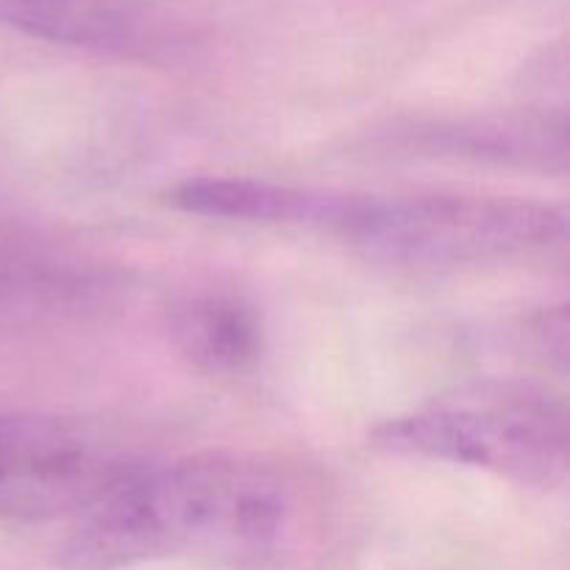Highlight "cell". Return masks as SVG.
<instances>
[{"instance_id": "cell-1", "label": "cell", "mask_w": 570, "mask_h": 570, "mask_svg": "<svg viewBox=\"0 0 570 570\" xmlns=\"http://www.w3.org/2000/svg\"><path fill=\"white\" fill-rule=\"evenodd\" d=\"M295 521V488L243 456H189L120 479L76 515L59 549L67 570H120L189 560L259 568L278 554Z\"/></svg>"}, {"instance_id": "cell-2", "label": "cell", "mask_w": 570, "mask_h": 570, "mask_svg": "<svg viewBox=\"0 0 570 570\" xmlns=\"http://www.w3.org/2000/svg\"><path fill=\"white\" fill-rule=\"evenodd\" d=\"M332 237L390 265H493L566 243V215L493 195L343 193Z\"/></svg>"}, {"instance_id": "cell-3", "label": "cell", "mask_w": 570, "mask_h": 570, "mask_svg": "<svg viewBox=\"0 0 570 570\" xmlns=\"http://www.w3.org/2000/svg\"><path fill=\"white\" fill-rule=\"evenodd\" d=\"M379 449L479 468L521 488H557L568 473L566 404L534 384L479 382L382 423Z\"/></svg>"}, {"instance_id": "cell-4", "label": "cell", "mask_w": 570, "mask_h": 570, "mask_svg": "<svg viewBox=\"0 0 570 570\" xmlns=\"http://www.w3.org/2000/svg\"><path fill=\"white\" fill-rule=\"evenodd\" d=\"M134 468L109 443L59 417L0 415V518H76Z\"/></svg>"}, {"instance_id": "cell-5", "label": "cell", "mask_w": 570, "mask_h": 570, "mask_svg": "<svg viewBox=\"0 0 570 570\" xmlns=\"http://www.w3.org/2000/svg\"><path fill=\"white\" fill-rule=\"evenodd\" d=\"M406 150L440 159L490 161L540 173H566L568 120L562 111L490 115L417 126L401 139Z\"/></svg>"}, {"instance_id": "cell-6", "label": "cell", "mask_w": 570, "mask_h": 570, "mask_svg": "<svg viewBox=\"0 0 570 570\" xmlns=\"http://www.w3.org/2000/svg\"><path fill=\"white\" fill-rule=\"evenodd\" d=\"M173 206L215 220L298 226L328 232L337 193L289 187L262 178H193L173 189Z\"/></svg>"}, {"instance_id": "cell-7", "label": "cell", "mask_w": 570, "mask_h": 570, "mask_svg": "<svg viewBox=\"0 0 570 570\" xmlns=\"http://www.w3.org/2000/svg\"><path fill=\"white\" fill-rule=\"evenodd\" d=\"M167 332L178 354L209 376H237L259 360V315L239 295H187L167 312Z\"/></svg>"}, {"instance_id": "cell-8", "label": "cell", "mask_w": 570, "mask_h": 570, "mask_svg": "<svg viewBox=\"0 0 570 570\" xmlns=\"http://www.w3.org/2000/svg\"><path fill=\"white\" fill-rule=\"evenodd\" d=\"M0 26L89 50H131L148 37L145 0H0Z\"/></svg>"}, {"instance_id": "cell-9", "label": "cell", "mask_w": 570, "mask_h": 570, "mask_svg": "<svg viewBox=\"0 0 570 570\" xmlns=\"http://www.w3.org/2000/svg\"><path fill=\"white\" fill-rule=\"evenodd\" d=\"M532 334L538 340V351L546 360H557V365L566 367L568 360V312L566 306H557L554 312H543L532 323Z\"/></svg>"}, {"instance_id": "cell-10", "label": "cell", "mask_w": 570, "mask_h": 570, "mask_svg": "<svg viewBox=\"0 0 570 570\" xmlns=\"http://www.w3.org/2000/svg\"><path fill=\"white\" fill-rule=\"evenodd\" d=\"M0 278H3V265H0Z\"/></svg>"}]
</instances>
